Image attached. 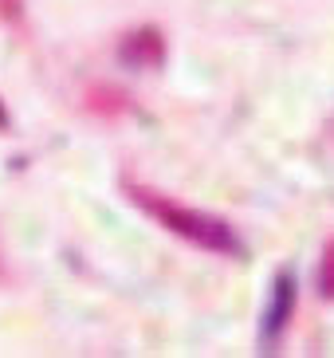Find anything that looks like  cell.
I'll return each mask as SVG.
<instances>
[{"mask_svg":"<svg viewBox=\"0 0 334 358\" xmlns=\"http://www.w3.org/2000/svg\"><path fill=\"white\" fill-rule=\"evenodd\" d=\"M295 295H299V284H295V272H279L272 284V303L260 319V350L272 355L275 343L283 338L287 323H291V311H295Z\"/></svg>","mask_w":334,"mask_h":358,"instance_id":"7a4b0ae2","label":"cell"},{"mask_svg":"<svg viewBox=\"0 0 334 358\" xmlns=\"http://www.w3.org/2000/svg\"><path fill=\"white\" fill-rule=\"evenodd\" d=\"M118 55H122V64H130L134 71H146V67H157L166 59V40H161L157 28H138V32H130L122 40Z\"/></svg>","mask_w":334,"mask_h":358,"instance_id":"3957f363","label":"cell"},{"mask_svg":"<svg viewBox=\"0 0 334 358\" xmlns=\"http://www.w3.org/2000/svg\"><path fill=\"white\" fill-rule=\"evenodd\" d=\"M126 197L134 201L146 217H154L166 232L189 241L193 248H205V252H217V256H240L244 252L236 229L224 217H217V213H201V209H189V205H177L166 193L146 189L138 181H126Z\"/></svg>","mask_w":334,"mask_h":358,"instance_id":"6da1fadb","label":"cell"},{"mask_svg":"<svg viewBox=\"0 0 334 358\" xmlns=\"http://www.w3.org/2000/svg\"><path fill=\"white\" fill-rule=\"evenodd\" d=\"M319 295L323 299H334V236L323 244V256H319Z\"/></svg>","mask_w":334,"mask_h":358,"instance_id":"277c9868","label":"cell"}]
</instances>
